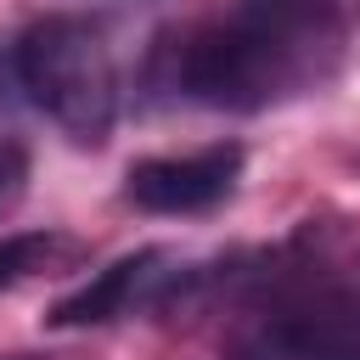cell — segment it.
Wrapping results in <instances>:
<instances>
[{"label":"cell","mask_w":360,"mask_h":360,"mask_svg":"<svg viewBox=\"0 0 360 360\" xmlns=\"http://www.w3.org/2000/svg\"><path fill=\"white\" fill-rule=\"evenodd\" d=\"M360 34V0H219L152 56L169 101L208 112H270L326 90Z\"/></svg>","instance_id":"obj_1"},{"label":"cell","mask_w":360,"mask_h":360,"mask_svg":"<svg viewBox=\"0 0 360 360\" xmlns=\"http://www.w3.org/2000/svg\"><path fill=\"white\" fill-rule=\"evenodd\" d=\"M6 73L28 96V107L45 112L68 141L101 146L112 135L124 79H118V51L96 17L51 11L28 22L6 51Z\"/></svg>","instance_id":"obj_2"},{"label":"cell","mask_w":360,"mask_h":360,"mask_svg":"<svg viewBox=\"0 0 360 360\" xmlns=\"http://www.w3.org/2000/svg\"><path fill=\"white\" fill-rule=\"evenodd\" d=\"M225 360H360V270H298L231 326Z\"/></svg>","instance_id":"obj_3"},{"label":"cell","mask_w":360,"mask_h":360,"mask_svg":"<svg viewBox=\"0 0 360 360\" xmlns=\"http://www.w3.org/2000/svg\"><path fill=\"white\" fill-rule=\"evenodd\" d=\"M191 281L186 259L169 253V248H141L107 270H96L79 292H68L45 321L51 326H107V321H124V315H146V309H163L180 287Z\"/></svg>","instance_id":"obj_4"},{"label":"cell","mask_w":360,"mask_h":360,"mask_svg":"<svg viewBox=\"0 0 360 360\" xmlns=\"http://www.w3.org/2000/svg\"><path fill=\"white\" fill-rule=\"evenodd\" d=\"M236 174H242V146L236 141H214L202 152H186V158H146L129 169L124 180V197L146 214H208L219 208L231 191H236Z\"/></svg>","instance_id":"obj_5"},{"label":"cell","mask_w":360,"mask_h":360,"mask_svg":"<svg viewBox=\"0 0 360 360\" xmlns=\"http://www.w3.org/2000/svg\"><path fill=\"white\" fill-rule=\"evenodd\" d=\"M79 259V242L62 236V231H22V236H6L0 242V292L6 287H22V281H39V276H56Z\"/></svg>","instance_id":"obj_6"},{"label":"cell","mask_w":360,"mask_h":360,"mask_svg":"<svg viewBox=\"0 0 360 360\" xmlns=\"http://www.w3.org/2000/svg\"><path fill=\"white\" fill-rule=\"evenodd\" d=\"M22 186H28V152L17 141H0V214L22 197Z\"/></svg>","instance_id":"obj_7"},{"label":"cell","mask_w":360,"mask_h":360,"mask_svg":"<svg viewBox=\"0 0 360 360\" xmlns=\"http://www.w3.org/2000/svg\"><path fill=\"white\" fill-rule=\"evenodd\" d=\"M11 360H34V354H11Z\"/></svg>","instance_id":"obj_8"}]
</instances>
